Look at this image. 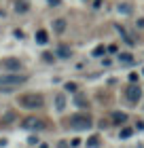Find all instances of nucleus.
<instances>
[{"label":"nucleus","mask_w":144,"mask_h":148,"mask_svg":"<svg viewBox=\"0 0 144 148\" xmlns=\"http://www.w3.org/2000/svg\"><path fill=\"white\" fill-rule=\"evenodd\" d=\"M55 55H57L59 59H70V57H72V49H70L68 45L59 42V45H57V49H55Z\"/></svg>","instance_id":"nucleus-7"},{"label":"nucleus","mask_w":144,"mask_h":148,"mask_svg":"<svg viewBox=\"0 0 144 148\" xmlns=\"http://www.w3.org/2000/svg\"><path fill=\"white\" fill-rule=\"evenodd\" d=\"M132 133H134V129H129V127H125V129H121V133H119V136H121L123 140H125V138H129V136H132Z\"/></svg>","instance_id":"nucleus-18"},{"label":"nucleus","mask_w":144,"mask_h":148,"mask_svg":"<svg viewBox=\"0 0 144 148\" xmlns=\"http://www.w3.org/2000/svg\"><path fill=\"white\" fill-rule=\"evenodd\" d=\"M87 146H89V148H98V146H100V138H98V136H91V138L87 140Z\"/></svg>","instance_id":"nucleus-14"},{"label":"nucleus","mask_w":144,"mask_h":148,"mask_svg":"<svg viewBox=\"0 0 144 148\" xmlns=\"http://www.w3.org/2000/svg\"><path fill=\"white\" fill-rule=\"evenodd\" d=\"M140 95H142V91H140V87L136 85V83H132L125 89V97H127V102H132V104H136L140 99Z\"/></svg>","instance_id":"nucleus-5"},{"label":"nucleus","mask_w":144,"mask_h":148,"mask_svg":"<svg viewBox=\"0 0 144 148\" xmlns=\"http://www.w3.org/2000/svg\"><path fill=\"white\" fill-rule=\"evenodd\" d=\"M79 144H81V140H72V142H70L72 148H79Z\"/></svg>","instance_id":"nucleus-24"},{"label":"nucleus","mask_w":144,"mask_h":148,"mask_svg":"<svg viewBox=\"0 0 144 148\" xmlns=\"http://www.w3.org/2000/svg\"><path fill=\"white\" fill-rule=\"evenodd\" d=\"M2 68L4 70H11V72H19V70H21V62L15 59V57H6L2 62Z\"/></svg>","instance_id":"nucleus-6"},{"label":"nucleus","mask_w":144,"mask_h":148,"mask_svg":"<svg viewBox=\"0 0 144 148\" xmlns=\"http://www.w3.org/2000/svg\"><path fill=\"white\" fill-rule=\"evenodd\" d=\"M93 55H104V47H95V51H93Z\"/></svg>","instance_id":"nucleus-21"},{"label":"nucleus","mask_w":144,"mask_h":148,"mask_svg":"<svg viewBox=\"0 0 144 148\" xmlns=\"http://www.w3.org/2000/svg\"><path fill=\"white\" fill-rule=\"evenodd\" d=\"M15 11L19 13V15L28 13L30 11V2H25V0H17V2H15Z\"/></svg>","instance_id":"nucleus-8"},{"label":"nucleus","mask_w":144,"mask_h":148,"mask_svg":"<svg viewBox=\"0 0 144 148\" xmlns=\"http://www.w3.org/2000/svg\"><path fill=\"white\" fill-rule=\"evenodd\" d=\"M43 62L45 64H53L55 59H53V53H43Z\"/></svg>","instance_id":"nucleus-17"},{"label":"nucleus","mask_w":144,"mask_h":148,"mask_svg":"<svg viewBox=\"0 0 144 148\" xmlns=\"http://www.w3.org/2000/svg\"><path fill=\"white\" fill-rule=\"evenodd\" d=\"M23 83H28V76H23V74H4V76H0V93H13Z\"/></svg>","instance_id":"nucleus-1"},{"label":"nucleus","mask_w":144,"mask_h":148,"mask_svg":"<svg viewBox=\"0 0 144 148\" xmlns=\"http://www.w3.org/2000/svg\"><path fill=\"white\" fill-rule=\"evenodd\" d=\"M47 40H49V34H47L45 30H38L36 32V42L38 45H47Z\"/></svg>","instance_id":"nucleus-10"},{"label":"nucleus","mask_w":144,"mask_h":148,"mask_svg":"<svg viewBox=\"0 0 144 148\" xmlns=\"http://www.w3.org/2000/svg\"><path fill=\"white\" fill-rule=\"evenodd\" d=\"M119 62H121V64H134V55H129V53H121V55H119Z\"/></svg>","instance_id":"nucleus-13"},{"label":"nucleus","mask_w":144,"mask_h":148,"mask_svg":"<svg viewBox=\"0 0 144 148\" xmlns=\"http://www.w3.org/2000/svg\"><path fill=\"white\" fill-rule=\"evenodd\" d=\"M138 28H144V19H138Z\"/></svg>","instance_id":"nucleus-26"},{"label":"nucleus","mask_w":144,"mask_h":148,"mask_svg":"<svg viewBox=\"0 0 144 148\" xmlns=\"http://www.w3.org/2000/svg\"><path fill=\"white\" fill-rule=\"evenodd\" d=\"M119 11H121V13H125V15H127V13H132V9H129V4H121V6H119Z\"/></svg>","instance_id":"nucleus-19"},{"label":"nucleus","mask_w":144,"mask_h":148,"mask_svg":"<svg viewBox=\"0 0 144 148\" xmlns=\"http://www.w3.org/2000/svg\"><path fill=\"white\" fill-rule=\"evenodd\" d=\"M116 32H119V34L123 36V40H125V42H127L129 47H132V45H136V42H134V40H132V38H129V36H127V32H125V30H123V25H116Z\"/></svg>","instance_id":"nucleus-12"},{"label":"nucleus","mask_w":144,"mask_h":148,"mask_svg":"<svg viewBox=\"0 0 144 148\" xmlns=\"http://www.w3.org/2000/svg\"><path fill=\"white\" fill-rule=\"evenodd\" d=\"M74 102H76V106H81V108H87V99L83 95H76V97H74Z\"/></svg>","instance_id":"nucleus-16"},{"label":"nucleus","mask_w":144,"mask_h":148,"mask_svg":"<svg viewBox=\"0 0 144 148\" xmlns=\"http://www.w3.org/2000/svg\"><path fill=\"white\" fill-rule=\"evenodd\" d=\"M53 30H55L57 34H61V32L66 30V21L64 19H55V21H53Z\"/></svg>","instance_id":"nucleus-11"},{"label":"nucleus","mask_w":144,"mask_h":148,"mask_svg":"<svg viewBox=\"0 0 144 148\" xmlns=\"http://www.w3.org/2000/svg\"><path fill=\"white\" fill-rule=\"evenodd\" d=\"M93 125V121L89 114H74L70 119V129H76V131H83V129H89Z\"/></svg>","instance_id":"nucleus-3"},{"label":"nucleus","mask_w":144,"mask_h":148,"mask_svg":"<svg viewBox=\"0 0 144 148\" xmlns=\"http://www.w3.org/2000/svg\"><path fill=\"white\" fill-rule=\"evenodd\" d=\"M138 72H132V74H129V83H138Z\"/></svg>","instance_id":"nucleus-20"},{"label":"nucleus","mask_w":144,"mask_h":148,"mask_svg":"<svg viewBox=\"0 0 144 148\" xmlns=\"http://www.w3.org/2000/svg\"><path fill=\"white\" fill-rule=\"evenodd\" d=\"M19 104L23 106V108H28V110H38V108H43L45 106V95L43 93H25V95L19 97Z\"/></svg>","instance_id":"nucleus-2"},{"label":"nucleus","mask_w":144,"mask_h":148,"mask_svg":"<svg viewBox=\"0 0 144 148\" xmlns=\"http://www.w3.org/2000/svg\"><path fill=\"white\" fill-rule=\"evenodd\" d=\"M100 4H102V0H93V6H95V9H100Z\"/></svg>","instance_id":"nucleus-25"},{"label":"nucleus","mask_w":144,"mask_h":148,"mask_svg":"<svg viewBox=\"0 0 144 148\" xmlns=\"http://www.w3.org/2000/svg\"><path fill=\"white\" fill-rule=\"evenodd\" d=\"M110 119H112V123H114V125H123V123L127 121V114H125V112H112V114H110Z\"/></svg>","instance_id":"nucleus-9"},{"label":"nucleus","mask_w":144,"mask_h":148,"mask_svg":"<svg viewBox=\"0 0 144 148\" xmlns=\"http://www.w3.org/2000/svg\"><path fill=\"white\" fill-rule=\"evenodd\" d=\"M47 4L49 6H57V4H61V0H47Z\"/></svg>","instance_id":"nucleus-23"},{"label":"nucleus","mask_w":144,"mask_h":148,"mask_svg":"<svg viewBox=\"0 0 144 148\" xmlns=\"http://www.w3.org/2000/svg\"><path fill=\"white\" fill-rule=\"evenodd\" d=\"M21 127L23 129H32V131H40V129H47V123L38 116H25L21 121Z\"/></svg>","instance_id":"nucleus-4"},{"label":"nucleus","mask_w":144,"mask_h":148,"mask_svg":"<svg viewBox=\"0 0 144 148\" xmlns=\"http://www.w3.org/2000/svg\"><path fill=\"white\" fill-rule=\"evenodd\" d=\"M66 91H76V85L74 83H66Z\"/></svg>","instance_id":"nucleus-22"},{"label":"nucleus","mask_w":144,"mask_h":148,"mask_svg":"<svg viewBox=\"0 0 144 148\" xmlns=\"http://www.w3.org/2000/svg\"><path fill=\"white\" fill-rule=\"evenodd\" d=\"M55 106H57V110H64L66 108V97L64 95H57L55 97Z\"/></svg>","instance_id":"nucleus-15"}]
</instances>
